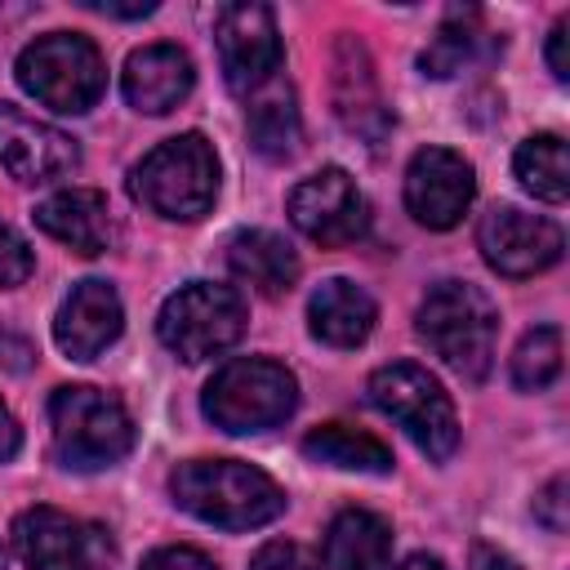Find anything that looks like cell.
I'll list each match as a JSON object with an SVG mask.
<instances>
[{
    "label": "cell",
    "mask_w": 570,
    "mask_h": 570,
    "mask_svg": "<svg viewBox=\"0 0 570 570\" xmlns=\"http://www.w3.org/2000/svg\"><path fill=\"white\" fill-rule=\"evenodd\" d=\"M169 494L183 512L218 530H258L285 512V490L240 459H187L174 468Z\"/></svg>",
    "instance_id": "6da1fadb"
},
{
    "label": "cell",
    "mask_w": 570,
    "mask_h": 570,
    "mask_svg": "<svg viewBox=\"0 0 570 570\" xmlns=\"http://www.w3.org/2000/svg\"><path fill=\"white\" fill-rule=\"evenodd\" d=\"M129 196L160 218H178V223L205 218L218 196V156L209 138L191 129L151 147L129 169Z\"/></svg>",
    "instance_id": "7a4b0ae2"
},
{
    "label": "cell",
    "mask_w": 570,
    "mask_h": 570,
    "mask_svg": "<svg viewBox=\"0 0 570 570\" xmlns=\"http://www.w3.org/2000/svg\"><path fill=\"white\" fill-rule=\"evenodd\" d=\"M499 312L468 281H436L419 303V338L468 383H481L494 365Z\"/></svg>",
    "instance_id": "3957f363"
},
{
    "label": "cell",
    "mask_w": 570,
    "mask_h": 570,
    "mask_svg": "<svg viewBox=\"0 0 570 570\" xmlns=\"http://www.w3.org/2000/svg\"><path fill=\"white\" fill-rule=\"evenodd\" d=\"M298 405V379L267 356H236L214 379L205 383L200 410L214 428L245 436V432H267L281 428Z\"/></svg>",
    "instance_id": "277c9868"
},
{
    "label": "cell",
    "mask_w": 570,
    "mask_h": 570,
    "mask_svg": "<svg viewBox=\"0 0 570 570\" xmlns=\"http://www.w3.org/2000/svg\"><path fill=\"white\" fill-rule=\"evenodd\" d=\"M49 432H53V454L62 468L94 472L111 468L134 450V419L129 410L102 392V387H58L49 396Z\"/></svg>",
    "instance_id": "5b68a950"
},
{
    "label": "cell",
    "mask_w": 570,
    "mask_h": 570,
    "mask_svg": "<svg viewBox=\"0 0 570 570\" xmlns=\"http://www.w3.org/2000/svg\"><path fill=\"white\" fill-rule=\"evenodd\" d=\"M18 85L49 111L80 116L107 89V62L80 31H49L18 53Z\"/></svg>",
    "instance_id": "8992f818"
},
{
    "label": "cell",
    "mask_w": 570,
    "mask_h": 570,
    "mask_svg": "<svg viewBox=\"0 0 570 570\" xmlns=\"http://www.w3.org/2000/svg\"><path fill=\"white\" fill-rule=\"evenodd\" d=\"M370 401L387 419L405 428V436L436 463H445L459 450V414L445 387L414 361H392L370 374Z\"/></svg>",
    "instance_id": "52a82bcc"
},
{
    "label": "cell",
    "mask_w": 570,
    "mask_h": 570,
    "mask_svg": "<svg viewBox=\"0 0 570 570\" xmlns=\"http://www.w3.org/2000/svg\"><path fill=\"white\" fill-rule=\"evenodd\" d=\"M156 334H160V343L174 356H183V361H209V356L227 352L245 334V303H240V294L232 285L191 281V285L174 289L160 303Z\"/></svg>",
    "instance_id": "ba28073f"
},
{
    "label": "cell",
    "mask_w": 570,
    "mask_h": 570,
    "mask_svg": "<svg viewBox=\"0 0 570 570\" xmlns=\"http://www.w3.org/2000/svg\"><path fill=\"white\" fill-rule=\"evenodd\" d=\"M13 552L27 570H111L116 543L107 525L36 503L13 521Z\"/></svg>",
    "instance_id": "9c48e42d"
},
{
    "label": "cell",
    "mask_w": 570,
    "mask_h": 570,
    "mask_svg": "<svg viewBox=\"0 0 570 570\" xmlns=\"http://www.w3.org/2000/svg\"><path fill=\"white\" fill-rule=\"evenodd\" d=\"M214 40H218V62H223V80L232 94H258L263 85L276 80L281 71V31H276V13L267 4H227L218 9L214 22Z\"/></svg>",
    "instance_id": "30bf717a"
},
{
    "label": "cell",
    "mask_w": 570,
    "mask_h": 570,
    "mask_svg": "<svg viewBox=\"0 0 570 570\" xmlns=\"http://www.w3.org/2000/svg\"><path fill=\"white\" fill-rule=\"evenodd\" d=\"M476 249L490 263V272H499L508 281H525V276L548 272L561 258L566 236L552 218L525 214L517 205H494L476 223Z\"/></svg>",
    "instance_id": "8fae6325"
},
{
    "label": "cell",
    "mask_w": 570,
    "mask_h": 570,
    "mask_svg": "<svg viewBox=\"0 0 570 570\" xmlns=\"http://www.w3.org/2000/svg\"><path fill=\"white\" fill-rule=\"evenodd\" d=\"M289 223L321 249H343L365 236L370 205L347 169H321L289 191Z\"/></svg>",
    "instance_id": "7c38bea8"
},
{
    "label": "cell",
    "mask_w": 570,
    "mask_h": 570,
    "mask_svg": "<svg viewBox=\"0 0 570 570\" xmlns=\"http://www.w3.org/2000/svg\"><path fill=\"white\" fill-rule=\"evenodd\" d=\"M476 196V178L472 165L450 151V147H423L414 151L410 169H405V209L432 227V232H450L468 205Z\"/></svg>",
    "instance_id": "4fadbf2b"
},
{
    "label": "cell",
    "mask_w": 570,
    "mask_h": 570,
    "mask_svg": "<svg viewBox=\"0 0 570 570\" xmlns=\"http://www.w3.org/2000/svg\"><path fill=\"white\" fill-rule=\"evenodd\" d=\"M0 165L18 183H53L80 165V147L58 125L36 120L13 102H0Z\"/></svg>",
    "instance_id": "5bb4252c"
},
{
    "label": "cell",
    "mask_w": 570,
    "mask_h": 570,
    "mask_svg": "<svg viewBox=\"0 0 570 570\" xmlns=\"http://www.w3.org/2000/svg\"><path fill=\"white\" fill-rule=\"evenodd\" d=\"M125 330V307L120 294L107 281H80L71 285V294L58 307L53 321V338L71 361H94L98 352H107Z\"/></svg>",
    "instance_id": "9a60e30c"
},
{
    "label": "cell",
    "mask_w": 570,
    "mask_h": 570,
    "mask_svg": "<svg viewBox=\"0 0 570 570\" xmlns=\"http://www.w3.org/2000/svg\"><path fill=\"white\" fill-rule=\"evenodd\" d=\"M120 85H125L129 107H138L147 116H165L191 94L196 67L178 45H142L129 53Z\"/></svg>",
    "instance_id": "2e32d148"
},
{
    "label": "cell",
    "mask_w": 570,
    "mask_h": 570,
    "mask_svg": "<svg viewBox=\"0 0 570 570\" xmlns=\"http://www.w3.org/2000/svg\"><path fill=\"white\" fill-rule=\"evenodd\" d=\"M334 111L352 134H361L370 142H379L392 125L383 94H379V80H374V62H370L365 45L352 36H343L338 53H334Z\"/></svg>",
    "instance_id": "e0dca14e"
},
{
    "label": "cell",
    "mask_w": 570,
    "mask_h": 570,
    "mask_svg": "<svg viewBox=\"0 0 570 570\" xmlns=\"http://www.w3.org/2000/svg\"><path fill=\"white\" fill-rule=\"evenodd\" d=\"M36 223L53 240H62V245H71L76 254H89V258L102 254V249H111V236H116L111 205L94 187H67V191L45 196L36 205Z\"/></svg>",
    "instance_id": "ac0fdd59"
},
{
    "label": "cell",
    "mask_w": 570,
    "mask_h": 570,
    "mask_svg": "<svg viewBox=\"0 0 570 570\" xmlns=\"http://www.w3.org/2000/svg\"><path fill=\"white\" fill-rule=\"evenodd\" d=\"M374 321H379L374 298L356 281H347V276L321 281L312 289V298H307V325L330 347H361L370 338Z\"/></svg>",
    "instance_id": "d6986e66"
},
{
    "label": "cell",
    "mask_w": 570,
    "mask_h": 570,
    "mask_svg": "<svg viewBox=\"0 0 570 570\" xmlns=\"http://www.w3.org/2000/svg\"><path fill=\"white\" fill-rule=\"evenodd\" d=\"M227 267H232V276L240 285L258 289L263 298H276L298 281V254L289 249L285 236L263 232V227L236 232L227 240Z\"/></svg>",
    "instance_id": "ffe728a7"
},
{
    "label": "cell",
    "mask_w": 570,
    "mask_h": 570,
    "mask_svg": "<svg viewBox=\"0 0 570 570\" xmlns=\"http://www.w3.org/2000/svg\"><path fill=\"white\" fill-rule=\"evenodd\" d=\"M325 570H387L392 561V525L379 512L365 508H343L321 548Z\"/></svg>",
    "instance_id": "44dd1931"
},
{
    "label": "cell",
    "mask_w": 570,
    "mask_h": 570,
    "mask_svg": "<svg viewBox=\"0 0 570 570\" xmlns=\"http://www.w3.org/2000/svg\"><path fill=\"white\" fill-rule=\"evenodd\" d=\"M249 142L267 156V160H289L298 151V138H303V125H298V107H294V94L289 85L272 80L263 85L258 94H249Z\"/></svg>",
    "instance_id": "7402d4cb"
},
{
    "label": "cell",
    "mask_w": 570,
    "mask_h": 570,
    "mask_svg": "<svg viewBox=\"0 0 570 570\" xmlns=\"http://www.w3.org/2000/svg\"><path fill=\"white\" fill-rule=\"evenodd\" d=\"M303 454L312 463H330V468H347V472H392V450L347 423H325L312 428L303 436Z\"/></svg>",
    "instance_id": "603a6c76"
},
{
    "label": "cell",
    "mask_w": 570,
    "mask_h": 570,
    "mask_svg": "<svg viewBox=\"0 0 570 570\" xmlns=\"http://www.w3.org/2000/svg\"><path fill=\"white\" fill-rule=\"evenodd\" d=\"M512 169L521 178V187L548 205H561L570 191V165H566V142L561 134H534L517 147Z\"/></svg>",
    "instance_id": "cb8c5ba5"
},
{
    "label": "cell",
    "mask_w": 570,
    "mask_h": 570,
    "mask_svg": "<svg viewBox=\"0 0 570 570\" xmlns=\"http://www.w3.org/2000/svg\"><path fill=\"white\" fill-rule=\"evenodd\" d=\"M476 22H481V13L476 9H450L445 13V22L436 27V36H432V45L419 53V67L428 71V76H454L468 58H472V49H476Z\"/></svg>",
    "instance_id": "d4e9b609"
},
{
    "label": "cell",
    "mask_w": 570,
    "mask_h": 570,
    "mask_svg": "<svg viewBox=\"0 0 570 570\" xmlns=\"http://www.w3.org/2000/svg\"><path fill=\"white\" fill-rule=\"evenodd\" d=\"M557 374H561V330L557 325H539L512 352V383L521 392H543Z\"/></svg>",
    "instance_id": "484cf974"
},
{
    "label": "cell",
    "mask_w": 570,
    "mask_h": 570,
    "mask_svg": "<svg viewBox=\"0 0 570 570\" xmlns=\"http://www.w3.org/2000/svg\"><path fill=\"white\" fill-rule=\"evenodd\" d=\"M31 267H36V258H31L27 240H22V236L0 218V289L22 285V281L31 276Z\"/></svg>",
    "instance_id": "4316f807"
},
{
    "label": "cell",
    "mask_w": 570,
    "mask_h": 570,
    "mask_svg": "<svg viewBox=\"0 0 570 570\" xmlns=\"http://www.w3.org/2000/svg\"><path fill=\"white\" fill-rule=\"evenodd\" d=\"M566 490H570V481H566V472H557L539 494H534V517L552 530V534H566V525H570V499H566Z\"/></svg>",
    "instance_id": "83f0119b"
},
{
    "label": "cell",
    "mask_w": 570,
    "mask_h": 570,
    "mask_svg": "<svg viewBox=\"0 0 570 570\" xmlns=\"http://www.w3.org/2000/svg\"><path fill=\"white\" fill-rule=\"evenodd\" d=\"M249 570H312V557L303 543H289V539H272L254 552Z\"/></svg>",
    "instance_id": "f1b7e54d"
},
{
    "label": "cell",
    "mask_w": 570,
    "mask_h": 570,
    "mask_svg": "<svg viewBox=\"0 0 570 570\" xmlns=\"http://www.w3.org/2000/svg\"><path fill=\"white\" fill-rule=\"evenodd\" d=\"M142 570H214V561L200 552V548H187V543H174V548H156Z\"/></svg>",
    "instance_id": "f546056e"
},
{
    "label": "cell",
    "mask_w": 570,
    "mask_h": 570,
    "mask_svg": "<svg viewBox=\"0 0 570 570\" xmlns=\"http://www.w3.org/2000/svg\"><path fill=\"white\" fill-rule=\"evenodd\" d=\"M566 36H570V18H557V27L548 31V67L557 80L570 76V62H566Z\"/></svg>",
    "instance_id": "4dcf8cb0"
},
{
    "label": "cell",
    "mask_w": 570,
    "mask_h": 570,
    "mask_svg": "<svg viewBox=\"0 0 570 570\" xmlns=\"http://www.w3.org/2000/svg\"><path fill=\"white\" fill-rule=\"evenodd\" d=\"M31 343L27 338H18V334H9V330H0V365L4 370H27L31 365Z\"/></svg>",
    "instance_id": "1f68e13d"
},
{
    "label": "cell",
    "mask_w": 570,
    "mask_h": 570,
    "mask_svg": "<svg viewBox=\"0 0 570 570\" xmlns=\"http://www.w3.org/2000/svg\"><path fill=\"white\" fill-rule=\"evenodd\" d=\"M85 9H94V13H107V18H147V13H156V4L151 0H142V4H116V0H80Z\"/></svg>",
    "instance_id": "d6a6232c"
},
{
    "label": "cell",
    "mask_w": 570,
    "mask_h": 570,
    "mask_svg": "<svg viewBox=\"0 0 570 570\" xmlns=\"http://www.w3.org/2000/svg\"><path fill=\"white\" fill-rule=\"evenodd\" d=\"M18 445H22V432H18L13 414H9L4 401H0V463H9V459L18 454Z\"/></svg>",
    "instance_id": "836d02e7"
},
{
    "label": "cell",
    "mask_w": 570,
    "mask_h": 570,
    "mask_svg": "<svg viewBox=\"0 0 570 570\" xmlns=\"http://www.w3.org/2000/svg\"><path fill=\"white\" fill-rule=\"evenodd\" d=\"M476 570H517V561L512 557H503V552H494V548H485V543H476Z\"/></svg>",
    "instance_id": "e575fe53"
},
{
    "label": "cell",
    "mask_w": 570,
    "mask_h": 570,
    "mask_svg": "<svg viewBox=\"0 0 570 570\" xmlns=\"http://www.w3.org/2000/svg\"><path fill=\"white\" fill-rule=\"evenodd\" d=\"M401 570H445V566H441L436 557H423V552H419V557H405Z\"/></svg>",
    "instance_id": "d590c367"
},
{
    "label": "cell",
    "mask_w": 570,
    "mask_h": 570,
    "mask_svg": "<svg viewBox=\"0 0 570 570\" xmlns=\"http://www.w3.org/2000/svg\"><path fill=\"white\" fill-rule=\"evenodd\" d=\"M0 570H4V552H0Z\"/></svg>",
    "instance_id": "8d00e7d4"
}]
</instances>
